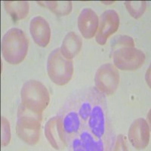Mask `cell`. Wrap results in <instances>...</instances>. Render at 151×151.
I'll return each mask as SVG.
<instances>
[{
	"mask_svg": "<svg viewBox=\"0 0 151 151\" xmlns=\"http://www.w3.org/2000/svg\"><path fill=\"white\" fill-rule=\"evenodd\" d=\"M57 117L62 141L68 150H111L114 137L106 98L96 88H88L72 94Z\"/></svg>",
	"mask_w": 151,
	"mask_h": 151,
	"instance_id": "6da1fadb",
	"label": "cell"
},
{
	"mask_svg": "<svg viewBox=\"0 0 151 151\" xmlns=\"http://www.w3.org/2000/svg\"><path fill=\"white\" fill-rule=\"evenodd\" d=\"M28 50V40L25 33L18 28H12L2 40V54L11 64H18L24 60Z\"/></svg>",
	"mask_w": 151,
	"mask_h": 151,
	"instance_id": "7a4b0ae2",
	"label": "cell"
},
{
	"mask_svg": "<svg viewBox=\"0 0 151 151\" xmlns=\"http://www.w3.org/2000/svg\"><path fill=\"white\" fill-rule=\"evenodd\" d=\"M42 114L34 113L21 104L17 112L16 131L18 137L29 145L39 141L41 127Z\"/></svg>",
	"mask_w": 151,
	"mask_h": 151,
	"instance_id": "3957f363",
	"label": "cell"
},
{
	"mask_svg": "<svg viewBox=\"0 0 151 151\" xmlns=\"http://www.w3.org/2000/svg\"><path fill=\"white\" fill-rule=\"evenodd\" d=\"M21 104L34 113L42 114L50 101L46 87L37 80L27 81L21 91Z\"/></svg>",
	"mask_w": 151,
	"mask_h": 151,
	"instance_id": "277c9868",
	"label": "cell"
},
{
	"mask_svg": "<svg viewBox=\"0 0 151 151\" xmlns=\"http://www.w3.org/2000/svg\"><path fill=\"white\" fill-rule=\"evenodd\" d=\"M47 71L50 79L55 84L64 86L70 82L73 76V61L62 55L60 48H56L48 56Z\"/></svg>",
	"mask_w": 151,
	"mask_h": 151,
	"instance_id": "5b68a950",
	"label": "cell"
},
{
	"mask_svg": "<svg viewBox=\"0 0 151 151\" xmlns=\"http://www.w3.org/2000/svg\"><path fill=\"white\" fill-rule=\"evenodd\" d=\"M113 63L116 67L122 70H135L142 66L145 55L134 47L124 46L113 52Z\"/></svg>",
	"mask_w": 151,
	"mask_h": 151,
	"instance_id": "8992f818",
	"label": "cell"
},
{
	"mask_svg": "<svg viewBox=\"0 0 151 151\" xmlns=\"http://www.w3.org/2000/svg\"><path fill=\"white\" fill-rule=\"evenodd\" d=\"M95 86L104 94H113L119 83V73L111 64H104L98 68L94 77Z\"/></svg>",
	"mask_w": 151,
	"mask_h": 151,
	"instance_id": "52a82bcc",
	"label": "cell"
},
{
	"mask_svg": "<svg viewBox=\"0 0 151 151\" xmlns=\"http://www.w3.org/2000/svg\"><path fill=\"white\" fill-rule=\"evenodd\" d=\"M119 26V17L116 11L106 10L102 13L100 17L98 31L96 33V42L104 45L106 40L114 33Z\"/></svg>",
	"mask_w": 151,
	"mask_h": 151,
	"instance_id": "ba28073f",
	"label": "cell"
},
{
	"mask_svg": "<svg viewBox=\"0 0 151 151\" xmlns=\"http://www.w3.org/2000/svg\"><path fill=\"white\" fill-rule=\"evenodd\" d=\"M129 139L136 149H144L147 146L150 141V127L144 119H137L132 122L129 128Z\"/></svg>",
	"mask_w": 151,
	"mask_h": 151,
	"instance_id": "9c48e42d",
	"label": "cell"
},
{
	"mask_svg": "<svg viewBox=\"0 0 151 151\" xmlns=\"http://www.w3.org/2000/svg\"><path fill=\"white\" fill-rule=\"evenodd\" d=\"M29 31L35 43L40 47H46L51 38V29L45 18L40 16L33 17L29 24Z\"/></svg>",
	"mask_w": 151,
	"mask_h": 151,
	"instance_id": "30bf717a",
	"label": "cell"
},
{
	"mask_svg": "<svg viewBox=\"0 0 151 151\" xmlns=\"http://www.w3.org/2000/svg\"><path fill=\"white\" fill-rule=\"evenodd\" d=\"M99 24L98 15L92 9H84L78 17L79 32L86 39H91L97 33Z\"/></svg>",
	"mask_w": 151,
	"mask_h": 151,
	"instance_id": "8fae6325",
	"label": "cell"
},
{
	"mask_svg": "<svg viewBox=\"0 0 151 151\" xmlns=\"http://www.w3.org/2000/svg\"><path fill=\"white\" fill-rule=\"evenodd\" d=\"M82 45L83 41L80 36L74 32H70L66 35L63 40L60 51L65 58L71 60L80 52Z\"/></svg>",
	"mask_w": 151,
	"mask_h": 151,
	"instance_id": "7c38bea8",
	"label": "cell"
},
{
	"mask_svg": "<svg viewBox=\"0 0 151 151\" xmlns=\"http://www.w3.org/2000/svg\"><path fill=\"white\" fill-rule=\"evenodd\" d=\"M45 134L50 144L56 150L65 147L58 126V117L54 116L47 122L45 127Z\"/></svg>",
	"mask_w": 151,
	"mask_h": 151,
	"instance_id": "4fadbf2b",
	"label": "cell"
},
{
	"mask_svg": "<svg viewBox=\"0 0 151 151\" xmlns=\"http://www.w3.org/2000/svg\"><path fill=\"white\" fill-rule=\"evenodd\" d=\"M4 6L14 21L24 18L29 12V2L26 1H6Z\"/></svg>",
	"mask_w": 151,
	"mask_h": 151,
	"instance_id": "5bb4252c",
	"label": "cell"
},
{
	"mask_svg": "<svg viewBox=\"0 0 151 151\" xmlns=\"http://www.w3.org/2000/svg\"><path fill=\"white\" fill-rule=\"evenodd\" d=\"M37 3L48 9L57 15H67L72 11V2L70 1H64V2L45 1V2H37Z\"/></svg>",
	"mask_w": 151,
	"mask_h": 151,
	"instance_id": "9a60e30c",
	"label": "cell"
},
{
	"mask_svg": "<svg viewBox=\"0 0 151 151\" xmlns=\"http://www.w3.org/2000/svg\"><path fill=\"white\" fill-rule=\"evenodd\" d=\"M125 5L130 15L136 19L143 15L147 8L146 2L144 1H126Z\"/></svg>",
	"mask_w": 151,
	"mask_h": 151,
	"instance_id": "2e32d148",
	"label": "cell"
},
{
	"mask_svg": "<svg viewBox=\"0 0 151 151\" xmlns=\"http://www.w3.org/2000/svg\"><path fill=\"white\" fill-rule=\"evenodd\" d=\"M117 45H124V46L134 47V42L133 39L132 37H130V36L119 35V36H116L114 38H113L111 41H110V45L112 47H114Z\"/></svg>",
	"mask_w": 151,
	"mask_h": 151,
	"instance_id": "e0dca14e",
	"label": "cell"
},
{
	"mask_svg": "<svg viewBox=\"0 0 151 151\" xmlns=\"http://www.w3.org/2000/svg\"><path fill=\"white\" fill-rule=\"evenodd\" d=\"M11 131L9 122L5 117H2V145L6 146L10 142Z\"/></svg>",
	"mask_w": 151,
	"mask_h": 151,
	"instance_id": "ac0fdd59",
	"label": "cell"
},
{
	"mask_svg": "<svg viewBox=\"0 0 151 151\" xmlns=\"http://www.w3.org/2000/svg\"><path fill=\"white\" fill-rule=\"evenodd\" d=\"M116 143V145L114 147V150H127V148L125 144V141H124L123 136L119 135L117 137V141Z\"/></svg>",
	"mask_w": 151,
	"mask_h": 151,
	"instance_id": "d6986e66",
	"label": "cell"
}]
</instances>
